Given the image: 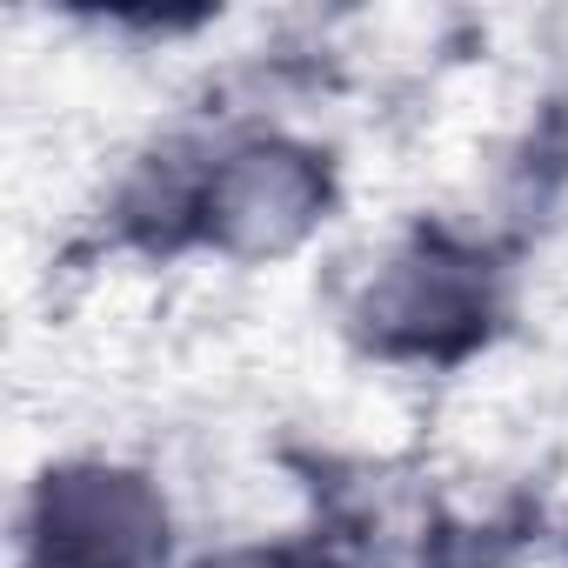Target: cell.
<instances>
[{"mask_svg": "<svg viewBox=\"0 0 568 568\" xmlns=\"http://www.w3.org/2000/svg\"><path fill=\"white\" fill-rule=\"evenodd\" d=\"M168 515L141 475L68 468L34 501V568H161Z\"/></svg>", "mask_w": 568, "mask_h": 568, "instance_id": "cell-1", "label": "cell"}, {"mask_svg": "<svg viewBox=\"0 0 568 568\" xmlns=\"http://www.w3.org/2000/svg\"><path fill=\"white\" fill-rule=\"evenodd\" d=\"M315 214H322V168L302 148H281V141L227 154L207 187V227L241 254L288 247Z\"/></svg>", "mask_w": 568, "mask_h": 568, "instance_id": "cell-2", "label": "cell"}, {"mask_svg": "<svg viewBox=\"0 0 568 568\" xmlns=\"http://www.w3.org/2000/svg\"><path fill=\"white\" fill-rule=\"evenodd\" d=\"M368 322L388 342H455L481 322V281L475 261L455 254H415L368 295Z\"/></svg>", "mask_w": 568, "mask_h": 568, "instance_id": "cell-3", "label": "cell"}, {"mask_svg": "<svg viewBox=\"0 0 568 568\" xmlns=\"http://www.w3.org/2000/svg\"><path fill=\"white\" fill-rule=\"evenodd\" d=\"M214 568H288V561H267V555H227V561H214Z\"/></svg>", "mask_w": 568, "mask_h": 568, "instance_id": "cell-4", "label": "cell"}]
</instances>
